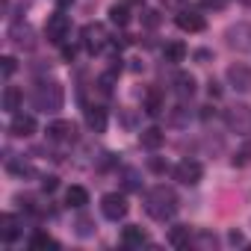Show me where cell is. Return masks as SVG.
Masks as SVG:
<instances>
[{
	"mask_svg": "<svg viewBox=\"0 0 251 251\" xmlns=\"http://www.w3.org/2000/svg\"><path fill=\"white\" fill-rule=\"evenodd\" d=\"M145 210H148V216L151 219H157V222H166V219H172L175 213H177V195H175V189H169V186H154V189H148V195H145Z\"/></svg>",
	"mask_w": 251,
	"mask_h": 251,
	"instance_id": "obj_1",
	"label": "cell"
},
{
	"mask_svg": "<svg viewBox=\"0 0 251 251\" xmlns=\"http://www.w3.org/2000/svg\"><path fill=\"white\" fill-rule=\"evenodd\" d=\"M225 127L236 136H251V106L248 103H233L225 109Z\"/></svg>",
	"mask_w": 251,
	"mask_h": 251,
	"instance_id": "obj_2",
	"label": "cell"
},
{
	"mask_svg": "<svg viewBox=\"0 0 251 251\" xmlns=\"http://www.w3.org/2000/svg\"><path fill=\"white\" fill-rule=\"evenodd\" d=\"M62 100H65V95H62V86H59V83H42V86H36V92H33V103H36V109H42V112H56V109H62Z\"/></svg>",
	"mask_w": 251,
	"mask_h": 251,
	"instance_id": "obj_3",
	"label": "cell"
},
{
	"mask_svg": "<svg viewBox=\"0 0 251 251\" xmlns=\"http://www.w3.org/2000/svg\"><path fill=\"white\" fill-rule=\"evenodd\" d=\"M175 180L177 183H183V186H195V183H201L204 180V166L198 163V160H180L177 166H175Z\"/></svg>",
	"mask_w": 251,
	"mask_h": 251,
	"instance_id": "obj_4",
	"label": "cell"
},
{
	"mask_svg": "<svg viewBox=\"0 0 251 251\" xmlns=\"http://www.w3.org/2000/svg\"><path fill=\"white\" fill-rule=\"evenodd\" d=\"M100 213H103V219H109V222L124 219V216H127V198H124L121 192H106V195L100 198Z\"/></svg>",
	"mask_w": 251,
	"mask_h": 251,
	"instance_id": "obj_5",
	"label": "cell"
},
{
	"mask_svg": "<svg viewBox=\"0 0 251 251\" xmlns=\"http://www.w3.org/2000/svg\"><path fill=\"white\" fill-rule=\"evenodd\" d=\"M45 33H48V42H53V45H65L68 36H71V18L62 15V12H56V15L48 21Z\"/></svg>",
	"mask_w": 251,
	"mask_h": 251,
	"instance_id": "obj_6",
	"label": "cell"
},
{
	"mask_svg": "<svg viewBox=\"0 0 251 251\" xmlns=\"http://www.w3.org/2000/svg\"><path fill=\"white\" fill-rule=\"evenodd\" d=\"M83 45H86L89 53L103 50V48L109 45V33H106V27H103V24H86V27H83Z\"/></svg>",
	"mask_w": 251,
	"mask_h": 251,
	"instance_id": "obj_7",
	"label": "cell"
},
{
	"mask_svg": "<svg viewBox=\"0 0 251 251\" xmlns=\"http://www.w3.org/2000/svg\"><path fill=\"white\" fill-rule=\"evenodd\" d=\"M225 39H227V45L233 48V50H239V53H245V50H251V24H233V27H227V33H225Z\"/></svg>",
	"mask_w": 251,
	"mask_h": 251,
	"instance_id": "obj_8",
	"label": "cell"
},
{
	"mask_svg": "<svg viewBox=\"0 0 251 251\" xmlns=\"http://www.w3.org/2000/svg\"><path fill=\"white\" fill-rule=\"evenodd\" d=\"M175 24H177L183 33H201V30L207 27L204 15H201L198 9H177V15H175Z\"/></svg>",
	"mask_w": 251,
	"mask_h": 251,
	"instance_id": "obj_9",
	"label": "cell"
},
{
	"mask_svg": "<svg viewBox=\"0 0 251 251\" xmlns=\"http://www.w3.org/2000/svg\"><path fill=\"white\" fill-rule=\"evenodd\" d=\"M225 77H227V83H230L236 92H248V89H251V68H248L245 62H233V65H227Z\"/></svg>",
	"mask_w": 251,
	"mask_h": 251,
	"instance_id": "obj_10",
	"label": "cell"
},
{
	"mask_svg": "<svg viewBox=\"0 0 251 251\" xmlns=\"http://www.w3.org/2000/svg\"><path fill=\"white\" fill-rule=\"evenodd\" d=\"M9 39H12L15 48H24V50H33V48H36V33H33V27L24 24V21H15V24L9 27Z\"/></svg>",
	"mask_w": 251,
	"mask_h": 251,
	"instance_id": "obj_11",
	"label": "cell"
},
{
	"mask_svg": "<svg viewBox=\"0 0 251 251\" xmlns=\"http://www.w3.org/2000/svg\"><path fill=\"white\" fill-rule=\"evenodd\" d=\"M74 136H77V124L74 121L59 118V121H50L48 124V139L50 142H71Z\"/></svg>",
	"mask_w": 251,
	"mask_h": 251,
	"instance_id": "obj_12",
	"label": "cell"
},
{
	"mask_svg": "<svg viewBox=\"0 0 251 251\" xmlns=\"http://www.w3.org/2000/svg\"><path fill=\"white\" fill-rule=\"evenodd\" d=\"M9 133H12V136H18V139L33 136V133H36V118H33V115H27V112H15V115H12V121H9Z\"/></svg>",
	"mask_w": 251,
	"mask_h": 251,
	"instance_id": "obj_13",
	"label": "cell"
},
{
	"mask_svg": "<svg viewBox=\"0 0 251 251\" xmlns=\"http://www.w3.org/2000/svg\"><path fill=\"white\" fill-rule=\"evenodd\" d=\"M145 242H148V233L139 225H127V227L121 230V245L124 248H142Z\"/></svg>",
	"mask_w": 251,
	"mask_h": 251,
	"instance_id": "obj_14",
	"label": "cell"
},
{
	"mask_svg": "<svg viewBox=\"0 0 251 251\" xmlns=\"http://www.w3.org/2000/svg\"><path fill=\"white\" fill-rule=\"evenodd\" d=\"M18 219L12 216V213H3V216H0V239H3V242H15L18 239Z\"/></svg>",
	"mask_w": 251,
	"mask_h": 251,
	"instance_id": "obj_15",
	"label": "cell"
},
{
	"mask_svg": "<svg viewBox=\"0 0 251 251\" xmlns=\"http://www.w3.org/2000/svg\"><path fill=\"white\" fill-rule=\"evenodd\" d=\"M195 89H198V86H195V77H192V74L180 71V74L175 77V92H177V98H180V100L192 98V95H195Z\"/></svg>",
	"mask_w": 251,
	"mask_h": 251,
	"instance_id": "obj_16",
	"label": "cell"
},
{
	"mask_svg": "<svg viewBox=\"0 0 251 251\" xmlns=\"http://www.w3.org/2000/svg\"><path fill=\"white\" fill-rule=\"evenodd\" d=\"M86 124L95 133H103L106 130V109L103 106H89L86 109Z\"/></svg>",
	"mask_w": 251,
	"mask_h": 251,
	"instance_id": "obj_17",
	"label": "cell"
},
{
	"mask_svg": "<svg viewBox=\"0 0 251 251\" xmlns=\"http://www.w3.org/2000/svg\"><path fill=\"white\" fill-rule=\"evenodd\" d=\"M6 172H9V175H15V177H21V180L36 175V172H33V166H30L24 157H6Z\"/></svg>",
	"mask_w": 251,
	"mask_h": 251,
	"instance_id": "obj_18",
	"label": "cell"
},
{
	"mask_svg": "<svg viewBox=\"0 0 251 251\" xmlns=\"http://www.w3.org/2000/svg\"><path fill=\"white\" fill-rule=\"evenodd\" d=\"M21 100H24V95H21L18 86H6V89H3V109H6L9 115H15V112L21 109Z\"/></svg>",
	"mask_w": 251,
	"mask_h": 251,
	"instance_id": "obj_19",
	"label": "cell"
},
{
	"mask_svg": "<svg viewBox=\"0 0 251 251\" xmlns=\"http://www.w3.org/2000/svg\"><path fill=\"white\" fill-rule=\"evenodd\" d=\"M139 142H142V148L157 151V148L166 142V133H163L160 127H148V130H142V133H139Z\"/></svg>",
	"mask_w": 251,
	"mask_h": 251,
	"instance_id": "obj_20",
	"label": "cell"
},
{
	"mask_svg": "<svg viewBox=\"0 0 251 251\" xmlns=\"http://www.w3.org/2000/svg\"><path fill=\"white\" fill-rule=\"evenodd\" d=\"M65 204L74 207V210H83V207L89 204V189H86V186H68V192H65Z\"/></svg>",
	"mask_w": 251,
	"mask_h": 251,
	"instance_id": "obj_21",
	"label": "cell"
},
{
	"mask_svg": "<svg viewBox=\"0 0 251 251\" xmlns=\"http://www.w3.org/2000/svg\"><path fill=\"white\" fill-rule=\"evenodd\" d=\"M163 59L172 62V65L183 62V59H186V45H183V42H169V45L163 48Z\"/></svg>",
	"mask_w": 251,
	"mask_h": 251,
	"instance_id": "obj_22",
	"label": "cell"
},
{
	"mask_svg": "<svg viewBox=\"0 0 251 251\" xmlns=\"http://www.w3.org/2000/svg\"><path fill=\"white\" fill-rule=\"evenodd\" d=\"M189 242H192V233H189L186 225H175V227L169 230V245H175V248H186Z\"/></svg>",
	"mask_w": 251,
	"mask_h": 251,
	"instance_id": "obj_23",
	"label": "cell"
},
{
	"mask_svg": "<svg viewBox=\"0 0 251 251\" xmlns=\"http://www.w3.org/2000/svg\"><path fill=\"white\" fill-rule=\"evenodd\" d=\"M142 109H145L148 115H160V112L166 109V103H163V95H160L157 89H151V92L145 95V103H142Z\"/></svg>",
	"mask_w": 251,
	"mask_h": 251,
	"instance_id": "obj_24",
	"label": "cell"
},
{
	"mask_svg": "<svg viewBox=\"0 0 251 251\" xmlns=\"http://www.w3.org/2000/svg\"><path fill=\"white\" fill-rule=\"evenodd\" d=\"M230 163H233L236 169H242V166H248V163H251V136H245V142L236 148V154L230 157Z\"/></svg>",
	"mask_w": 251,
	"mask_h": 251,
	"instance_id": "obj_25",
	"label": "cell"
},
{
	"mask_svg": "<svg viewBox=\"0 0 251 251\" xmlns=\"http://www.w3.org/2000/svg\"><path fill=\"white\" fill-rule=\"evenodd\" d=\"M30 248H33V251H42V248H59V242H56L50 233H42V230H39V233L30 236Z\"/></svg>",
	"mask_w": 251,
	"mask_h": 251,
	"instance_id": "obj_26",
	"label": "cell"
},
{
	"mask_svg": "<svg viewBox=\"0 0 251 251\" xmlns=\"http://www.w3.org/2000/svg\"><path fill=\"white\" fill-rule=\"evenodd\" d=\"M109 21H112L115 27H127V24H130V12H127V3H121V6L115 3V6L109 9Z\"/></svg>",
	"mask_w": 251,
	"mask_h": 251,
	"instance_id": "obj_27",
	"label": "cell"
},
{
	"mask_svg": "<svg viewBox=\"0 0 251 251\" xmlns=\"http://www.w3.org/2000/svg\"><path fill=\"white\" fill-rule=\"evenodd\" d=\"M142 24L151 27V30L160 27V12H157V9H145V12H142Z\"/></svg>",
	"mask_w": 251,
	"mask_h": 251,
	"instance_id": "obj_28",
	"label": "cell"
},
{
	"mask_svg": "<svg viewBox=\"0 0 251 251\" xmlns=\"http://www.w3.org/2000/svg\"><path fill=\"white\" fill-rule=\"evenodd\" d=\"M186 112H189L186 106H175V109H172V115H169V118H172V124L183 127V124H186Z\"/></svg>",
	"mask_w": 251,
	"mask_h": 251,
	"instance_id": "obj_29",
	"label": "cell"
},
{
	"mask_svg": "<svg viewBox=\"0 0 251 251\" xmlns=\"http://www.w3.org/2000/svg\"><path fill=\"white\" fill-rule=\"evenodd\" d=\"M148 169H151L154 175H166L169 163H166V160H160V157H151V160H148Z\"/></svg>",
	"mask_w": 251,
	"mask_h": 251,
	"instance_id": "obj_30",
	"label": "cell"
},
{
	"mask_svg": "<svg viewBox=\"0 0 251 251\" xmlns=\"http://www.w3.org/2000/svg\"><path fill=\"white\" fill-rule=\"evenodd\" d=\"M0 68H3V77H12L15 74V59L12 56H3V59H0Z\"/></svg>",
	"mask_w": 251,
	"mask_h": 251,
	"instance_id": "obj_31",
	"label": "cell"
},
{
	"mask_svg": "<svg viewBox=\"0 0 251 251\" xmlns=\"http://www.w3.org/2000/svg\"><path fill=\"white\" fill-rule=\"evenodd\" d=\"M201 6H204V9H216V12H219V9H225V6H227V0H201Z\"/></svg>",
	"mask_w": 251,
	"mask_h": 251,
	"instance_id": "obj_32",
	"label": "cell"
},
{
	"mask_svg": "<svg viewBox=\"0 0 251 251\" xmlns=\"http://www.w3.org/2000/svg\"><path fill=\"white\" fill-rule=\"evenodd\" d=\"M42 189H48V192H53V189H56V177H53V175H48V177L42 180Z\"/></svg>",
	"mask_w": 251,
	"mask_h": 251,
	"instance_id": "obj_33",
	"label": "cell"
},
{
	"mask_svg": "<svg viewBox=\"0 0 251 251\" xmlns=\"http://www.w3.org/2000/svg\"><path fill=\"white\" fill-rule=\"evenodd\" d=\"M207 89H210V98H219V95H222V86H219L216 80H210V83H207Z\"/></svg>",
	"mask_w": 251,
	"mask_h": 251,
	"instance_id": "obj_34",
	"label": "cell"
},
{
	"mask_svg": "<svg viewBox=\"0 0 251 251\" xmlns=\"http://www.w3.org/2000/svg\"><path fill=\"white\" fill-rule=\"evenodd\" d=\"M201 118H204V121L216 118V106H201Z\"/></svg>",
	"mask_w": 251,
	"mask_h": 251,
	"instance_id": "obj_35",
	"label": "cell"
},
{
	"mask_svg": "<svg viewBox=\"0 0 251 251\" xmlns=\"http://www.w3.org/2000/svg\"><path fill=\"white\" fill-rule=\"evenodd\" d=\"M198 242L201 245H216V236L213 233H198Z\"/></svg>",
	"mask_w": 251,
	"mask_h": 251,
	"instance_id": "obj_36",
	"label": "cell"
},
{
	"mask_svg": "<svg viewBox=\"0 0 251 251\" xmlns=\"http://www.w3.org/2000/svg\"><path fill=\"white\" fill-rule=\"evenodd\" d=\"M127 189H139V180H136V172H127Z\"/></svg>",
	"mask_w": 251,
	"mask_h": 251,
	"instance_id": "obj_37",
	"label": "cell"
},
{
	"mask_svg": "<svg viewBox=\"0 0 251 251\" xmlns=\"http://www.w3.org/2000/svg\"><path fill=\"white\" fill-rule=\"evenodd\" d=\"M227 239H230V245H242V242H245L239 230H230V236H227Z\"/></svg>",
	"mask_w": 251,
	"mask_h": 251,
	"instance_id": "obj_38",
	"label": "cell"
},
{
	"mask_svg": "<svg viewBox=\"0 0 251 251\" xmlns=\"http://www.w3.org/2000/svg\"><path fill=\"white\" fill-rule=\"evenodd\" d=\"M74 56H77V50H74V48H68V45H65V48H62V59H68V62H71V59H74Z\"/></svg>",
	"mask_w": 251,
	"mask_h": 251,
	"instance_id": "obj_39",
	"label": "cell"
},
{
	"mask_svg": "<svg viewBox=\"0 0 251 251\" xmlns=\"http://www.w3.org/2000/svg\"><path fill=\"white\" fill-rule=\"evenodd\" d=\"M163 6H169V9H183L180 0H163Z\"/></svg>",
	"mask_w": 251,
	"mask_h": 251,
	"instance_id": "obj_40",
	"label": "cell"
},
{
	"mask_svg": "<svg viewBox=\"0 0 251 251\" xmlns=\"http://www.w3.org/2000/svg\"><path fill=\"white\" fill-rule=\"evenodd\" d=\"M124 3H127V6H142L145 0H124Z\"/></svg>",
	"mask_w": 251,
	"mask_h": 251,
	"instance_id": "obj_41",
	"label": "cell"
},
{
	"mask_svg": "<svg viewBox=\"0 0 251 251\" xmlns=\"http://www.w3.org/2000/svg\"><path fill=\"white\" fill-rule=\"evenodd\" d=\"M68 3H71V0H59V6H68Z\"/></svg>",
	"mask_w": 251,
	"mask_h": 251,
	"instance_id": "obj_42",
	"label": "cell"
},
{
	"mask_svg": "<svg viewBox=\"0 0 251 251\" xmlns=\"http://www.w3.org/2000/svg\"><path fill=\"white\" fill-rule=\"evenodd\" d=\"M242 3H245V6H251V0H242Z\"/></svg>",
	"mask_w": 251,
	"mask_h": 251,
	"instance_id": "obj_43",
	"label": "cell"
}]
</instances>
